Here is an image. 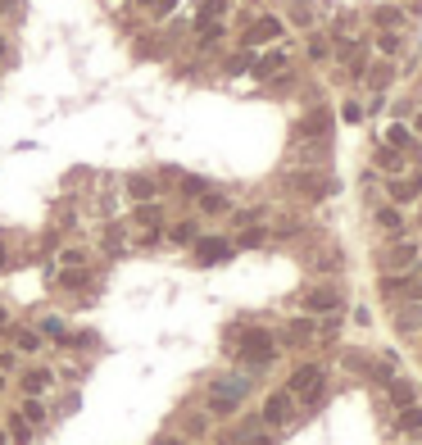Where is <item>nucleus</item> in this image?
<instances>
[{
  "mask_svg": "<svg viewBox=\"0 0 422 445\" xmlns=\"http://www.w3.org/2000/svg\"><path fill=\"white\" fill-rule=\"evenodd\" d=\"M287 395L300 400V404H318L322 395H327V368L322 364H300L291 373V382H287Z\"/></svg>",
  "mask_w": 422,
  "mask_h": 445,
  "instance_id": "nucleus-1",
  "label": "nucleus"
},
{
  "mask_svg": "<svg viewBox=\"0 0 422 445\" xmlns=\"http://www.w3.org/2000/svg\"><path fill=\"white\" fill-rule=\"evenodd\" d=\"M237 354H241L245 364H254V368H259V364H272V354H277V341H272L268 332H259V327H254V332H245V337H241Z\"/></svg>",
  "mask_w": 422,
  "mask_h": 445,
  "instance_id": "nucleus-2",
  "label": "nucleus"
},
{
  "mask_svg": "<svg viewBox=\"0 0 422 445\" xmlns=\"http://www.w3.org/2000/svg\"><path fill=\"white\" fill-rule=\"evenodd\" d=\"M245 391H250V382H245V377H237V382H218V387L209 391V409H214V414H232V409L241 404Z\"/></svg>",
  "mask_w": 422,
  "mask_h": 445,
  "instance_id": "nucleus-3",
  "label": "nucleus"
},
{
  "mask_svg": "<svg viewBox=\"0 0 422 445\" xmlns=\"http://www.w3.org/2000/svg\"><path fill=\"white\" fill-rule=\"evenodd\" d=\"M291 418H295V400H291L287 391H272L268 400H264V423L268 427H287Z\"/></svg>",
  "mask_w": 422,
  "mask_h": 445,
  "instance_id": "nucleus-4",
  "label": "nucleus"
},
{
  "mask_svg": "<svg viewBox=\"0 0 422 445\" xmlns=\"http://www.w3.org/2000/svg\"><path fill=\"white\" fill-rule=\"evenodd\" d=\"M282 36V19L277 14H259L250 23V32H245V46H264V41H277Z\"/></svg>",
  "mask_w": 422,
  "mask_h": 445,
  "instance_id": "nucleus-5",
  "label": "nucleus"
},
{
  "mask_svg": "<svg viewBox=\"0 0 422 445\" xmlns=\"http://www.w3.org/2000/svg\"><path fill=\"white\" fill-rule=\"evenodd\" d=\"M291 187H295V191H304L309 200H322V195L336 191V182H331V178H318V173H295Z\"/></svg>",
  "mask_w": 422,
  "mask_h": 445,
  "instance_id": "nucleus-6",
  "label": "nucleus"
},
{
  "mask_svg": "<svg viewBox=\"0 0 422 445\" xmlns=\"http://www.w3.org/2000/svg\"><path fill=\"white\" fill-rule=\"evenodd\" d=\"M300 305L309 309V314H336L341 309V291L336 287H318V291H309Z\"/></svg>",
  "mask_w": 422,
  "mask_h": 445,
  "instance_id": "nucleus-7",
  "label": "nucleus"
},
{
  "mask_svg": "<svg viewBox=\"0 0 422 445\" xmlns=\"http://www.w3.org/2000/svg\"><path fill=\"white\" fill-rule=\"evenodd\" d=\"M232 255V241L227 237H195V259L200 264H218V259Z\"/></svg>",
  "mask_w": 422,
  "mask_h": 445,
  "instance_id": "nucleus-8",
  "label": "nucleus"
},
{
  "mask_svg": "<svg viewBox=\"0 0 422 445\" xmlns=\"http://www.w3.org/2000/svg\"><path fill=\"white\" fill-rule=\"evenodd\" d=\"M386 295H408V300H422V277H408V273H391L381 282Z\"/></svg>",
  "mask_w": 422,
  "mask_h": 445,
  "instance_id": "nucleus-9",
  "label": "nucleus"
},
{
  "mask_svg": "<svg viewBox=\"0 0 422 445\" xmlns=\"http://www.w3.org/2000/svg\"><path fill=\"white\" fill-rule=\"evenodd\" d=\"M327 128H331V118L322 114V109H314V114H304L300 123H295V137H300V141H314V137H327Z\"/></svg>",
  "mask_w": 422,
  "mask_h": 445,
  "instance_id": "nucleus-10",
  "label": "nucleus"
},
{
  "mask_svg": "<svg viewBox=\"0 0 422 445\" xmlns=\"http://www.w3.org/2000/svg\"><path fill=\"white\" fill-rule=\"evenodd\" d=\"M418 264V241H408V237H400L386 250V268H413Z\"/></svg>",
  "mask_w": 422,
  "mask_h": 445,
  "instance_id": "nucleus-11",
  "label": "nucleus"
},
{
  "mask_svg": "<svg viewBox=\"0 0 422 445\" xmlns=\"http://www.w3.org/2000/svg\"><path fill=\"white\" fill-rule=\"evenodd\" d=\"M395 327L404 332V337H413V332H422V300H413V305H404L400 314H395Z\"/></svg>",
  "mask_w": 422,
  "mask_h": 445,
  "instance_id": "nucleus-12",
  "label": "nucleus"
},
{
  "mask_svg": "<svg viewBox=\"0 0 422 445\" xmlns=\"http://www.w3.org/2000/svg\"><path fill=\"white\" fill-rule=\"evenodd\" d=\"M386 391H391V400L400 404V409L418 404V387H413V382H404V377H391V382H386Z\"/></svg>",
  "mask_w": 422,
  "mask_h": 445,
  "instance_id": "nucleus-13",
  "label": "nucleus"
},
{
  "mask_svg": "<svg viewBox=\"0 0 422 445\" xmlns=\"http://www.w3.org/2000/svg\"><path fill=\"white\" fill-rule=\"evenodd\" d=\"M128 195H132L136 205L155 200V178H145V173H132V178H128Z\"/></svg>",
  "mask_w": 422,
  "mask_h": 445,
  "instance_id": "nucleus-14",
  "label": "nucleus"
},
{
  "mask_svg": "<svg viewBox=\"0 0 422 445\" xmlns=\"http://www.w3.org/2000/svg\"><path fill=\"white\" fill-rule=\"evenodd\" d=\"M51 382H55L51 368H32V373H23V391H28V395H46V391H51Z\"/></svg>",
  "mask_w": 422,
  "mask_h": 445,
  "instance_id": "nucleus-15",
  "label": "nucleus"
},
{
  "mask_svg": "<svg viewBox=\"0 0 422 445\" xmlns=\"http://www.w3.org/2000/svg\"><path fill=\"white\" fill-rule=\"evenodd\" d=\"M282 68H287V51H272L264 59H254V73H259V78H277Z\"/></svg>",
  "mask_w": 422,
  "mask_h": 445,
  "instance_id": "nucleus-16",
  "label": "nucleus"
},
{
  "mask_svg": "<svg viewBox=\"0 0 422 445\" xmlns=\"http://www.w3.org/2000/svg\"><path fill=\"white\" fill-rule=\"evenodd\" d=\"M372 23H377V28H386V32H395V28H404V14L395 5H377V9H372Z\"/></svg>",
  "mask_w": 422,
  "mask_h": 445,
  "instance_id": "nucleus-17",
  "label": "nucleus"
},
{
  "mask_svg": "<svg viewBox=\"0 0 422 445\" xmlns=\"http://www.w3.org/2000/svg\"><path fill=\"white\" fill-rule=\"evenodd\" d=\"M418 191H422V178H413V182H391V200H395V205L418 200Z\"/></svg>",
  "mask_w": 422,
  "mask_h": 445,
  "instance_id": "nucleus-18",
  "label": "nucleus"
},
{
  "mask_svg": "<svg viewBox=\"0 0 422 445\" xmlns=\"http://www.w3.org/2000/svg\"><path fill=\"white\" fill-rule=\"evenodd\" d=\"M314 332H318V327L309 323V318H295V323L287 327V341H291V345H304V341H314Z\"/></svg>",
  "mask_w": 422,
  "mask_h": 445,
  "instance_id": "nucleus-19",
  "label": "nucleus"
},
{
  "mask_svg": "<svg viewBox=\"0 0 422 445\" xmlns=\"http://www.w3.org/2000/svg\"><path fill=\"white\" fill-rule=\"evenodd\" d=\"M377 227H386L391 237H400V232H404V214H400V209H377Z\"/></svg>",
  "mask_w": 422,
  "mask_h": 445,
  "instance_id": "nucleus-20",
  "label": "nucleus"
},
{
  "mask_svg": "<svg viewBox=\"0 0 422 445\" xmlns=\"http://www.w3.org/2000/svg\"><path fill=\"white\" fill-rule=\"evenodd\" d=\"M200 209H205V214H227L232 200H227V195H218V191H205L200 195Z\"/></svg>",
  "mask_w": 422,
  "mask_h": 445,
  "instance_id": "nucleus-21",
  "label": "nucleus"
},
{
  "mask_svg": "<svg viewBox=\"0 0 422 445\" xmlns=\"http://www.w3.org/2000/svg\"><path fill=\"white\" fill-rule=\"evenodd\" d=\"M23 423L36 427V423H46V404L36 400V395H28V404H23Z\"/></svg>",
  "mask_w": 422,
  "mask_h": 445,
  "instance_id": "nucleus-22",
  "label": "nucleus"
},
{
  "mask_svg": "<svg viewBox=\"0 0 422 445\" xmlns=\"http://www.w3.org/2000/svg\"><path fill=\"white\" fill-rule=\"evenodd\" d=\"M400 431H422V404H408V409H400Z\"/></svg>",
  "mask_w": 422,
  "mask_h": 445,
  "instance_id": "nucleus-23",
  "label": "nucleus"
},
{
  "mask_svg": "<svg viewBox=\"0 0 422 445\" xmlns=\"http://www.w3.org/2000/svg\"><path fill=\"white\" fill-rule=\"evenodd\" d=\"M400 164H404V159H400V150H395V145H381V150H377V168L400 173Z\"/></svg>",
  "mask_w": 422,
  "mask_h": 445,
  "instance_id": "nucleus-24",
  "label": "nucleus"
},
{
  "mask_svg": "<svg viewBox=\"0 0 422 445\" xmlns=\"http://www.w3.org/2000/svg\"><path fill=\"white\" fill-rule=\"evenodd\" d=\"M291 19L300 23V28H309V23H314V0H291Z\"/></svg>",
  "mask_w": 422,
  "mask_h": 445,
  "instance_id": "nucleus-25",
  "label": "nucleus"
},
{
  "mask_svg": "<svg viewBox=\"0 0 422 445\" xmlns=\"http://www.w3.org/2000/svg\"><path fill=\"white\" fill-rule=\"evenodd\" d=\"M159 218H164V214H159V205H155V200L136 205V222H145V227H159Z\"/></svg>",
  "mask_w": 422,
  "mask_h": 445,
  "instance_id": "nucleus-26",
  "label": "nucleus"
},
{
  "mask_svg": "<svg viewBox=\"0 0 422 445\" xmlns=\"http://www.w3.org/2000/svg\"><path fill=\"white\" fill-rule=\"evenodd\" d=\"M168 237H173V241H177V245H191L195 237H200V227H195V222H177V227H173V232H168Z\"/></svg>",
  "mask_w": 422,
  "mask_h": 445,
  "instance_id": "nucleus-27",
  "label": "nucleus"
},
{
  "mask_svg": "<svg viewBox=\"0 0 422 445\" xmlns=\"http://www.w3.org/2000/svg\"><path fill=\"white\" fill-rule=\"evenodd\" d=\"M14 345L32 354V350H41V337H36V332H28V327H19V332H14Z\"/></svg>",
  "mask_w": 422,
  "mask_h": 445,
  "instance_id": "nucleus-28",
  "label": "nucleus"
},
{
  "mask_svg": "<svg viewBox=\"0 0 422 445\" xmlns=\"http://www.w3.org/2000/svg\"><path fill=\"white\" fill-rule=\"evenodd\" d=\"M241 245H245V250H259V245H264V227H245L241 232Z\"/></svg>",
  "mask_w": 422,
  "mask_h": 445,
  "instance_id": "nucleus-29",
  "label": "nucleus"
},
{
  "mask_svg": "<svg viewBox=\"0 0 422 445\" xmlns=\"http://www.w3.org/2000/svg\"><path fill=\"white\" fill-rule=\"evenodd\" d=\"M377 51L381 55H395V51H400V36H395V32H381L377 36Z\"/></svg>",
  "mask_w": 422,
  "mask_h": 445,
  "instance_id": "nucleus-30",
  "label": "nucleus"
},
{
  "mask_svg": "<svg viewBox=\"0 0 422 445\" xmlns=\"http://www.w3.org/2000/svg\"><path fill=\"white\" fill-rule=\"evenodd\" d=\"M386 137H391V145H395V150H404V145H408V141H413V137H408V128H391V132H386Z\"/></svg>",
  "mask_w": 422,
  "mask_h": 445,
  "instance_id": "nucleus-31",
  "label": "nucleus"
},
{
  "mask_svg": "<svg viewBox=\"0 0 422 445\" xmlns=\"http://www.w3.org/2000/svg\"><path fill=\"white\" fill-rule=\"evenodd\" d=\"M182 191L186 195H205L209 187H205V178H182Z\"/></svg>",
  "mask_w": 422,
  "mask_h": 445,
  "instance_id": "nucleus-32",
  "label": "nucleus"
},
{
  "mask_svg": "<svg viewBox=\"0 0 422 445\" xmlns=\"http://www.w3.org/2000/svg\"><path fill=\"white\" fill-rule=\"evenodd\" d=\"M41 332H46V337H59V341H64V323H59V318H46Z\"/></svg>",
  "mask_w": 422,
  "mask_h": 445,
  "instance_id": "nucleus-33",
  "label": "nucleus"
},
{
  "mask_svg": "<svg viewBox=\"0 0 422 445\" xmlns=\"http://www.w3.org/2000/svg\"><path fill=\"white\" fill-rule=\"evenodd\" d=\"M123 245H128V241H123V232H118V227H109V237H105V250H123Z\"/></svg>",
  "mask_w": 422,
  "mask_h": 445,
  "instance_id": "nucleus-34",
  "label": "nucleus"
},
{
  "mask_svg": "<svg viewBox=\"0 0 422 445\" xmlns=\"http://www.w3.org/2000/svg\"><path fill=\"white\" fill-rule=\"evenodd\" d=\"M59 264H64V268H78L82 264V250H64V255H59Z\"/></svg>",
  "mask_w": 422,
  "mask_h": 445,
  "instance_id": "nucleus-35",
  "label": "nucleus"
},
{
  "mask_svg": "<svg viewBox=\"0 0 422 445\" xmlns=\"http://www.w3.org/2000/svg\"><path fill=\"white\" fill-rule=\"evenodd\" d=\"M309 59H327V41H309Z\"/></svg>",
  "mask_w": 422,
  "mask_h": 445,
  "instance_id": "nucleus-36",
  "label": "nucleus"
},
{
  "mask_svg": "<svg viewBox=\"0 0 422 445\" xmlns=\"http://www.w3.org/2000/svg\"><path fill=\"white\" fill-rule=\"evenodd\" d=\"M254 218H259V209H241V214H237L241 227H254Z\"/></svg>",
  "mask_w": 422,
  "mask_h": 445,
  "instance_id": "nucleus-37",
  "label": "nucleus"
},
{
  "mask_svg": "<svg viewBox=\"0 0 422 445\" xmlns=\"http://www.w3.org/2000/svg\"><path fill=\"white\" fill-rule=\"evenodd\" d=\"M59 282H64V287H73V291H78V287H82V282H86V273H64V277H59Z\"/></svg>",
  "mask_w": 422,
  "mask_h": 445,
  "instance_id": "nucleus-38",
  "label": "nucleus"
},
{
  "mask_svg": "<svg viewBox=\"0 0 422 445\" xmlns=\"http://www.w3.org/2000/svg\"><path fill=\"white\" fill-rule=\"evenodd\" d=\"M341 114H345V123H359V118H364V109H359V105H345Z\"/></svg>",
  "mask_w": 422,
  "mask_h": 445,
  "instance_id": "nucleus-39",
  "label": "nucleus"
},
{
  "mask_svg": "<svg viewBox=\"0 0 422 445\" xmlns=\"http://www.w3.org/2000/svg\"><path fill=\"white\" fill-rule=\"evenodd\" d=\"M9 59H14V51H9V46H5V36H0V64H9Z\"/></svg>",
  "mask_w": 422,
  "mask_h": 445,
  "instance_id": "nucleus-40",
  "label": "nucleus"
},
{
  "mask_svg": "<svg viewBox=\"0 0 422 445\" xmlns=\"http://www.w3.org/2000/svg\"><path fill=\"white\" fill-rule=\"evenodd\" d=\"M19 9V0H0V14H14Z\"/></svg>",
  "mask_w": 422,
  "mask_h": 445,
  "instance_id": "nucleus-41",
  "label": "nucleus"
},
{
  "mask_svg": "<svg viewBox=\"0 0 422 445\" xmlns=\"http://www.w3.org/2000/svg\"><path fill=\"white\" fill-rule=\"evenodd\" d=\"M245 445H272L268 436H245Z\"/></svg>",
  "mask_w": 422,
  "mask_h": 445,
  "instance_id": "nucleus-42",
  "label": "nucleus"
},
{
  "mask_svg": "<svg viewBox=\"0 0 422 445\" xmlns=\"http://www.w3.org/2000/svg\"><path fill=\"white\" fill-rule=\"evenodd\" d=\"M0 268H9V250H5V241H0Z\"/></svg>",
  "mask_w": 422,
  "mask_h": 445,
  "instance_id": "nucleus-43",
  "label": "nucleus"
},
{
  "mask_svg": "<svg viewBox=\"0 0 422 445\" xmlns=\"http://www.w3.org/2000/svg\"><path fill=\"white\" fill-rule=\"evenodd\" d=\"M155 445H182V441H177V436H159Z\"/></svg>",
  "mask_w": 422,
  "mask_h": 445,
  "instance_id": "nucleus-44",
  "label": "nucleus"
},
{
  "mask_svg": "<svg viewBox=\"0 0 422 445\" xmlns=\"http://www.w3.org/2000/svg\"><path fill=\"white\" fill-rule=\"evenodd\" d=\"M0 327H5V305H0Z\"/></svg>",
  "mask_w": 422,
  "mask_h": 445,
  "instance_id": "nucleus-45",
  "label": "nucleus"
},
{
  "mask_svg": "<svg viewBox=\"0 0 422 445\" xmlns=\"http://www.w3.org/2000/svg\"><path fill=\"white\" fill-rule=\"evenodd\" d=\"M136 5H155V0H136Z\"/></svg>",
  "mask_w": 422,
  "mask_h": 445,
  "instance_id": "nucleus-46",
  "label": "nucleus"
},
{
  "mask_svg": "<svg viewBox=\"0 0 422 445\" xmlns=\"http://www.w3.org/2000/svg\"><path fill=\"white\" fill-rule=\"evenodd\" d=\"M0 387H5V373H0Z\"/></svg>",
  "mask_w": 422,
  "mask_h": 445,
  "instance_id": "nucleus-47",
  "label": "nucleus"
},
{
  "mask_svg": "<svg viewBox=\"0 0 422 445\" xmlns=\"http://www.w3.org/2000/svg\"><path fill=\"white\" fill-rule=\"evenodd\" d=\"M0 445H5V431H0Z\"/></svg>",
  "mask_w": 422,
  "mask_h": 445,
  "instance_id": "nucleus-48",
  "label": "nucleus"
},
{
  "mask_svg": "<svg viewBox=\"0 0 422 445\" xmlns=\"http://www.w3.org/2000/svg\"><path fill=\"white\" fill-rule=\"evenodd\" d=\"M418 132H422V118H418Z\"/></svg>",
  "mask_w": 422,
  "mask_h": 445,
  "instance_id": "nucleus-49",
  "label": "nucleus"
}]
</instances>
